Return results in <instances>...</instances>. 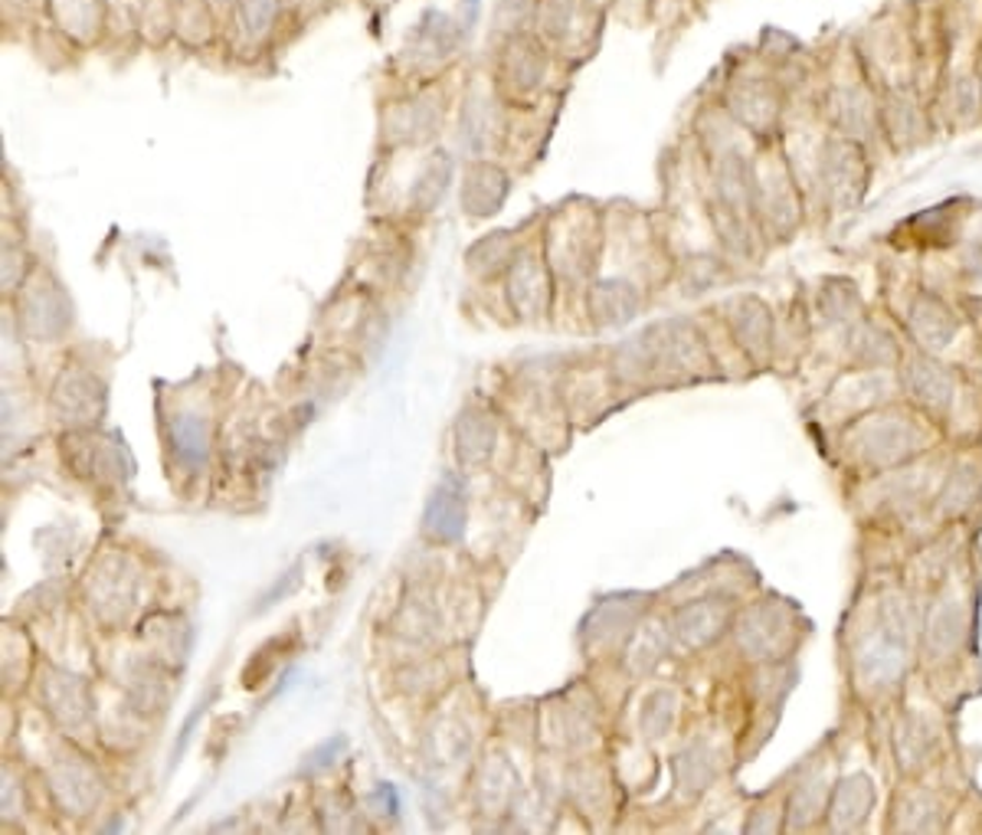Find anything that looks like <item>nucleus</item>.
I'll use <instances>...</instances> for the list:
<instances>
[{
    "instance_id": "f257e3e1",
    "label": "nucleus",
    "mask_w": 982,
    "mask_h": 835,
    "mask_svg": "<svg viewBox=\"0 0 982 835\" xmlns=\"http://www.w3.org/2000/svg\"><path fill=\"white\" fill-rule=\"evenodd\" d=\"M852 446L871 465H897L924 449V432L901 417L864 419L852 432Z\"/></svg>"
},
{
    "instance_id": "f03ea898",
    "label": "nucleus",
    "mask_w": 982,
    "mask_h": 835,
    "mask_svg": "<svg viewBox=\"0 0 982 835\" xmlns=\"http://www.w3.org/2000/svg\"><path fill=\"white\" fill-rule=\"evenodd\" d=\"M904 636H901V623L884 626L881 633H874L868 642H861L855 652V675L864 685H891L901 679L904 672Z\"/></svg>"
},
{
    "instance_id": "7ed1b4c3",
    "label": "nucleus",
    "mask_w": 982,
    "mask_h": 835,
    "mask_svg": "<svg viewBox=\"0 0 982 835\" xmlns=\"http://www.w3.org/2000/svg\"><path fill=\"white\" fill-rule=\"evenodd\" d=\"M967 633H970V606L963 596L950 593L934 606L927 619V652H934L937 659H947L967 642Z\"/></svg>"
},
{
    "instance_id": "20e7f679",
    "label": "nucleus",
    "mask_w": 982,
    "mask_h": 835,
    "mask_svg": "<svg viewBox=\"0 0 982 835\" xmlns=\"http://www.w3.org/2000/svg\"><path fill=\"white\" fill-rule=\"evenodd\" d=\"M904 387L927 410H947L953 404V394H957L953 374L943 364L930 361V358L907 361V367H904Z\"/></svg>"
},
{
    "instance_id": "39448f33",
    "label": "nucleus",
    "mask_w": 982,
    "mask_h": 835,
    "mask_svg": "<svg viewBox=\"0 0 982 835\" xmlns=\"http://www.w3.org/2000/svg\"><path fill=\"white\" fill-rule=\"evenodd\" d=\"M874 806V783L871 777L864 773H852L845 777L836 793H832V803H829V826L836 833H852V829H861V823L868 820Z\"/></svg>"
},
{
    "instance_id": "423d86ee",
    "label": "nucleus",
    "mask_w": 982,
    "mask_h": 835,
    "mask_svg": "<svg viewBox=\"0 0 982 835\" xmlns=\"http://www.w3.org/2000/svg\"><path fill=\"white\" fill-rule=\"evenodd\" d=\"M789 636V623L783 609L776 606H760L740 623V649L750 652L753 659H773Z\"/></svg>"
},
{
    "instance_id": "0eeeda50",
    "label": "nucleus",
    "mask_w": 982,
    "mask_h": 835,
    "mask_svg": "<svg viewBox=\"0 0 982 835\" xmlns=\"http://www.w3.org/2000/svg\"><path fill=\"white\" fill-rule=\"evenodd\" d=\"M731 613L721 600H698L691 606H685L675 616V636L688 646V649H701L708 642H714L721 636V629L728 626Z\"/></svg>"
},
{
    "instance_id": "6e6552de",
    "label": "nucleus",
    "mask_w": 982,
    "mask_h": 835,
    "mask_svg": "<svg viewBox=\"0 0 982 835\" xmlns=\"http://www.w3.org/2000/svg\"><path fill=\"white\" fill-rule=\"evenodd\" d=\"M822 177H826V190H829V197L836 204L855 200V194L861 190V180H864L861 154L845 141L829 144L826 154H822Z\"/></svg>"
},
{
    "instance_id": "1a4fd4ad",
    "label": "nucleus",
    "mask_w": 982,
    "mask_h": 835,
    "mask_svg": "<svg viewBox=\"0 0 982 835\" xmlns=\"http://www.w3.org/2000/svg\"><path fill=\"white\" fill-rule=\"evenodd\" d=\"M910 331L917 334V341L930 351H943L953 334H957V318L953 311L934 298V295H920L914 305H910Z\"/></svg>"
},
{
    "instance_id": "9d476101",
    "label": "nucleus",
    "mask_w": 982,
    "mask_h": 835,
    "mask_svg": "<svg viewBox=\"0 0 982 835\" xmlns=\"http://www.w3.org/2000/svg\"><path fill=\"white\" fill-rule=\"evenodd\" d=\"M462 525H466L462 488L452 479H443L426 508V531L439 541H456L462 535Z\"/></svg>"
},
{
    "instance_id": "9b49d317",
    "label": "nucleus",
    "mask_w": 982,
    "mask_h": 835,
    "mask_svg": "<svg viewBox=\"0 0 982 835\" xmlns=\"http://www.w3.org/2000/svg\"><path fill=\"white\" fill-rule=\"evenodd\" d=\"M171 452L177 459V465H184L187 472L204 469L207 455H210V422L204 417H177L171 422Z\"/></svg>"
},
{
    "instance_id": "f8f14e48",
    "label": "nucleus",
    "mask_w": 982,
    "mask_h": 835,
    "mask_svg": "<svg viewBox=\"0 0 982 835\" xmlns=\"http://www.w3.org/2000/svg\"><path fill=\"white\" fill-rule=\"evenodd\" d=\"M102 404H106L102 387L89 374H69L56 387V410L76 422H89L102 410Z\"/></svg>"
},
{
    "instance_id": "ddd939ff",
    "label": "nucleus",
    "mask_w": 982,
    "mask_h": 835,
    "mask_svg": "<svg viewBox=\"0 0 982 835\" xmlns=\"http://www.w3.org/2000/svg\"><path fill=\"white\" fill-rule=\"evenodd\" d=\"M731 315H734L731 321H734L740 344L750 348L753 354H763L770 348V334H773L770 311L756 298H740L734 308H731Z\"/></svg>"
},
{
    "instance_id": "4468645a",
    "label": "nucleus",
    "mask_w": 982,
    "mask_h": 835,
    "mask_svg": "<svg viewBox=\"0 0 982 835\" xmlns=\"http://www.w3.org/2000/svg\"><path fill=\"white\" fill-rule=\"evenodd\" d=\"M714 773H718V760L708 744H695L675 760V780L685 796H698L714 780Z\"/></svg>"
},
{
    "instance_id": "2eb2a0df",
    "label": "nucleus",
    "mask_w": 982,
    "mask_h": 835,
    "mask_svg": "<svg viewBox=\"0 0 982 835\" xmlns=\"http://www.w3.org/2000/svg\"><path fill=\"white\" fill-rule=\"evenodd\" d=\"M593 315L600 325H622L635 315L639 308V292L625 282H603L593 292Z\"/></svg>"
},
{
    "instance_id": "dca6fc26",
    "label": "nucleus",
    "mask_w": 982,
    "mask_h": 835,
    "mask_svg": "<svg viewBox=\"0 0 982 835\" xmlns=\"http://www.w3.org/2000/svg\"><path fill=\"white\" fill-rule=\"evenodd\" d=\"M822 806H826V773L816 770L803 777V783L789 800V829H806L822 813Z\"/></svg>"
},
{
    "instance_id": "f3484780",
    "label": "nucleus",
    "mask_w": 982,
    "mask_h": 835,
    "mask_svg": "<svg viewBox=\"0 0 982 835\" xmlns=\"http://www.w3.org/2000/svg\"><path fill=\"white\" fill-rule=\"evenodd\" d=\"M930 727L920 721V717H907L901 727H897V757H901V767H917L927 750H930Z\"/></svg>"
},
{
    "instance_id": "a211bd4d",
    "label": "nucleus",
    "mask_w": 982,
    "mask_h": 835,
    "mask_svg": "<svg viewBox=\"0 0 982 835\" xmlns=\"http://www.w3.org/2000/svg\"><path fill=\"white\" fill-rule=\"evenodd\" d=\"M980 495V472L973 465H963V469H953L947 488H943V508L950 515L957 512H967Z\"/></svg>"
},
{
    "instance_id": "6ab92c4d",
    "label": "nucleus",
    "mask_w": 982,
    "mask_h": 835,
    "mask_svg": "<svg viewBox=\"0 0 982 835\" xmlns=\"http://www.w3.org/2000/svg\"><path fill=\"white\" fill-rule=\"evenodd\" d=\"M855 358H859L861 364H868V367H884V364H891L897 358V348H894V341L884 331L864 325L859 334H855Z\"/></svg>"
},
{
    "instance_id": "aec40b11",
    "label": "nucleus",
    "mask_w": 982,
    "mask_h": 835,
    "mask_svg": "<svg viewBox=\"0 0 982 835\" xmlns=\"http://www.w3.org/2000/svg\"><path fill=\"white\" fill-rule=\"evenodd\" d=\"M491 442H494L491 422L479 417L462 419V426H459V455L466 462H482L491 452Z\"/></svg>"
},
{
    "instance_id": "412c9836",
    "label": "nucleus",
    "mask_w": 982,
    "mask_h": 835,
    "mask_svg": "<svg viewBox=\"0 0 982 835\" xmlns=\"http://www.w3.org/2000/svg\"><path fill=\"white\" fill-rule=\"evenodd\" d=\"M449 177H452V161H449L446 154H436V161L429 164V171L419 177V184H416V190H413L416 207H433V204L443 197Z\"/></svg>"
},
{
    "instance_id": "4be33fe9",
    "label": "nucleus",
    "mask_w": 982,
    "mask_h": 835,
    "mask_svg": "<svg viewBox=\"0 0 982 835\" xmlns=\"http://www.w3.org/2000/svg\"><path fill=\"white\" fill-rule=\"evenodd\" d=\"M672 717H675V697L668 692H658L645 701V711H642V727L648 737H662L668 727H672Z\"/></svg>"
},
{
    "instance_id": "5701e85b",
    "label": "nucleus",
    "mask_w": 982,
    "mask_h": 835,
    "mask_svg": "<svg viewBox=\"0 0 982 835\" xmlns=\"http://www.w3.org/2000/svg\"><path fill=\"white\" fill-rule=\"evenodd\" d=\"M275 7H279V0H240V23H243L246 33L259 36L272 23Z\"/></svg>"
},
{
    "instance_id": "b1692460",
    "label": "nucleus",
    "mask_w": 982,
    "mask_h": 835,
    "mask_svg": "<svg viewBox=\"0 0 982 835\" xmlns=\"http://www.w3.org/2000/svg\"><path fill=\"white\" fill-rule=\"evenodd\" d=\"M861 106H864V102H861L859 96H845V106H839V109H842V119H839V122H842L845 129H852V132H861L864 122H868V119H864L868 109H861Z\"/></svg>"
},
{
    "instance_id": "393cba45",
    "label": "nucleus",
    "mask_w": 982,
    "mask_h": 835,
    "mask_svg": "<svg viewBox=\"0 0 982 835\" xmlns=\"http://www.w3.org/2000/svg\"><path fill=\"white\" fill-rule=\"evenodd\" d=\"M466 7H469V17H476V13H479V0H466Z\"/></svg>"
}]
</instances>
